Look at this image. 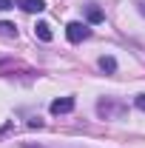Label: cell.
I'll list each match as a JSON object with an SVG mask.
<instances>
[{
	"mask_svg": "<svg viewBox=\"0 0 145 148\" xmlns=\"http://www.w3.org/2000/svg\"><path fill=\"white\" fill-rule=\"evenodd\" d=\"M97 114H100V117H105V120H120V117L125 114V106H122V103H117V100H111V97H105V100H100V103H97Z\"/></svg>",
	"mask_w": 145,
	"mask_h": 148,
	"instance_id": "cell-1",
	"label": "cell"
},
{
	"mask_svg": "<svg viewBox=\"0 0 145 148\" xmlns=\"http://www.w3.org/2000/svg\"><path fill=\"white\" fill-rule=\"evenodd\" d=\"M66 37H68L71 43H80V40H88L91 37V29L85 26V23H77V20H74V23L66 26Z\"/></svg>",
	"mask_w": 145,
	"mask_h": 148,
	"instance_id": "cell-2",
	"label": "cell"
},
{
	"mask_svg": "<svg viewBox=\"0 0 145 148\" xmlns=\"http://www.w3.org/2000/svg\"><path fill=\"white\" fill-rule=\"evenodd\" d=\"M49 108H51V114H68V111H74V97H57Z\"/></svg>",
	"mask_w": 145,
	"mask_h": 148,
	"instance_id": "cell-3",
	"label": "cell"
},
{
	"mask_svg": "<svg viewBox=\"0 0 145 148\" xmlns=\"http://www.w3.org/2000/svg\"><path fill=\"white\" fill-rule=\"evenodd\" d=\"M14 6H20L23 12H29V14H40L43 9H46V3L43 0H14Z\"/></svg>",
	"mask_w": 145,
	"mask_h": 148,
	"instance_id": "cell-4",
	"label": "cell"
},
{
	"mask_svg": "<svg viewBox=\"0 0 145 148\" xmlns=\"http://www.w3.org/2000/svg\"><path fill=\"white\" fill-rule=\"evenodd\" d=\"M85 17H88V23H103L105 14H103V9H100V6L88 3V6H85Z\"/></svg>",
	"mask_w": 145,
	"mask_h": 148,
	"instance_id": "cell-5",
	"label": "cell"
},
{
	"mask_svg": "<svg viewBox=\"0 0 145 148\" xmlns=\"http://www.w3.org/2000/svg\"><path fill=\"white\" fill-rule=\"evenodd\" d=\"M34 34H37V40L49 43V40H51V26H49V23H37V26H34Z\"/></svg>",
	"mask_w": 145,
	"mask_h": 148,
	"instance_id": "cell-6",
	"label": "cell"
},
{
	"mask_svg": "<svg viewBox=\"0 0 145 148\" xmlns=\"http://www.w3.org/2000/svg\"><path fill=\"white\" fill-rule=\"evenodd\" d=\"M100 69H103L105 74H114V71H117V60H114L111 54H103V57H100Z\"/></svg>",
	"mask_w": 145,
	"mask_h": 148,
	"instance_id": "cell-7",
	"label": "cell"
},
{
	"mask_svg": "<svg viewBox=\"0 0 145 148\" xmlns=\"http://www.w3.org/2000/svg\"><path fill=\"white\" fill-rule=\"evenodd\" d=\"M0 34L3 37H17V26L9 23V20H0Z\"/></svg>",
	"mask_w": 145,
	"mask_h": 148,
	"instance_id": "cell-8",
	"label": "cell"
},
{
	"mask_svg": "<svg viewBox=\"0 0 145 148\" xmlns=\"http://www.w3.org/2000/svg\"><path fill=\"white\" fill-rule=\"evenodd\" d=\"M134 103H137V108H140V111H145V94H137Z\"/></svg>",
	"mask_w": 145,
	"mask_h": 148,
	"instance_id": "cell-9",
	"label": "cell"
},
{
	"mask_svg": "<svg viewBox=\"0 0 145 148\" xmlns=\"http://www.w3.org/2000/svg\"><path fill=\"white\" fill-rule=\"evenodd\" d=\"M12 6H14L12 0H0V12H6V9H12Z\"/></svg>",
	"mask_w": 145,
	"mask_h": 148,
	"instance_id": "cell-10",
	"label": "cell"
},
{
	"mask_svg": "<svg viewBox=\"0 0 145 148\" xmlns=\"http://www.w3.org/2000/svg\"><path fill=\"white\" fill-rule=\"evenodd\" d=\"M140 14L145 17V0H140Z\"/></svg>",
	"mask_w": 145,
	"mask_h": 148,
	"instance_id": "cell-11",
	"label": "cell"
}]
</instances>
